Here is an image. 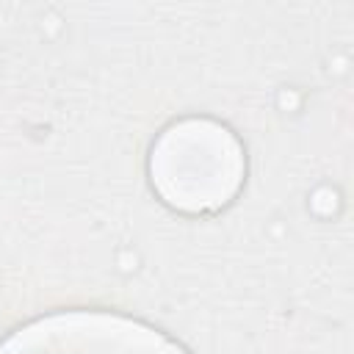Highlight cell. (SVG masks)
Masks as SVG:
<instances>
[{
	"mask_svg": "<svg viewBox=\"0 0 354 354\" xmlns=\"http://www.w3.org/2000/svg\"><path fill=\"white\" fill-rule=\"evenodd\" d=\"M147 169L155 194L169 207L180 213H216L238 196L246 158L227 124L188 116L160 130Z\"/></svg>",
	"mask_w": 354,
	"mask_h": 354,
	"instance_id": "obj_1",
	"label": "cell"
},
{
	"mask_svg": "<svg viewBox=\"0 0 354 354\" xmlns=\"http://www.w3.org/2000/svg\"><path fill=\"white\" fill-rule=\"evenodd\" d=\"M0 354H188L155 326L102 310L41 315L0 343Z\"/></svg>",
	"mask_w": 354,
	"mask_h": 354,
	"instance_id": "obj_2",
	"label": "cell"
}]
</instances>
